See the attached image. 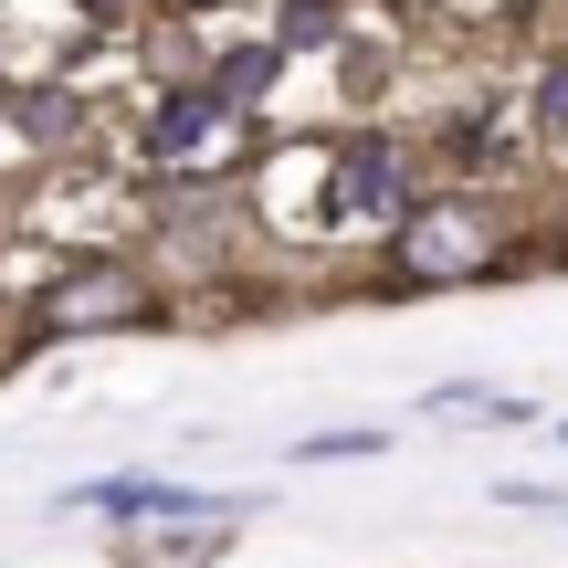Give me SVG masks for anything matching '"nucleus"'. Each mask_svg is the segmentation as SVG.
Instances as JSON below:
<instances>
[{
    "label": "nucleus",
    "mask_w": 568,
    "mask_h": 568,
    "mask_svg": "<svg viewBox=\"0 0 568 568\" xmlns=\"http://www.w3.org/2000/svg\"><path fill=\"white\" fill-rule=\"evenodd\" d=\"M274 63H284V53H274V42H243V53H232V63H222V95H232V105H243V95H253V84H264V74H274Z\"/></svg>",
    "instance_id": "8"
},
{
    "label": "nucleus",
    "mask_w": 568,
    "mask_h": 568,
    "mask_svg": "<svg viewBox=\"0 0 568 568\" xmlns=\"http://www.w3.org/2000/svg\"><path fill=\"white\" fill-rule=\"evenodd\" d=\"M506 506H527V516H568V485H506Z\"/></svg>",
    "instance_id": "11"
},
{
    "label": "nucleus",
    "mask_w": 568,
    "mask_h": 568,
    "mask_svg": "<svg viewBox=\"0 0 568 568\" xmlns=\"http://www.w3.org/2000/svg\"><path fill=\"white\" fill-rule=\"evenodd\" d=\"M337 32V11H326V0H295V11H284V42H326Z\"/></svg>",
    "instance_id": "10"
},
{
    "label": "nucleus",
    "mask_w": 568,
    "mask_h": 568,
    "mask_svg": "<svg viewBox=\"0 0 568 568\" xmlns=\"http://www.w3.org/2000/svg\"><path fill=\"white\" fill-rule=\"evenodd\" d=\"M432 410H443V422H516V400H495V389H464V379L432 389Z\"/></svg>",
    "instance_id": "7"
},
{
    "label": "nucleus",
    "mask_w": 568,
    "mask_h": 568,
    "mask_svg": "<svg viewBox=\"0 0 568 568\" xmlns=\"http://www.w3.org/2000/svg\"><path fill=\"white\" fill-rule=\"evenodd\" d=\"M159 295H148L126 264H74L32 295V337H95V326H148Z\"/></svg>",
    "instance_id": "3"
},
{
    "label": "nucleus",
    "mask_w": 568,
    "mask_h": 568,
    "mask_svg": "<svg viewBox=\"0 0 568 568\" xmlns=\"http://www.w3.org/2000/svg\"><path fill=\"white\" fill-rule=\"evenodd\" d=\"M347 453H379V432H316V443H295V464H347Z\"/></svg>",
    "instance_id": "9"
},
{
    "label": "nucleus",
    "mask_w": 568,
    "mask_h": 568,
    "mask_svg": "<svg viewBox=\"0 0 568 568\" xmlns=\"http://www.w3.org/2000/svg\"><path fill=\"white\" fill-rule=\"evenodd\" d=\"M232 527H243V516H169V537H138L126 568H211Z\"/></svg>",
    "instance_id": "6"
},
{
    "label": "nucleus",
    "mask_w": 568,
    "mask_h": 568,
    "mask_svg": "<svg viewBox=\"0 0 568 568\" xmlns=\"http://www.w3.org/2000/svg\"><path fill=\"white\" fill-rule=\"evenodd\" d=\"M443 148H453V169H485V159H495V138H485V126H453Z\"/></svg>",
    "instance_id": "12"
},
{
    "label": "nucleus",
    "mask_w": 568,
    "mask_h": 568,
    "mask_svg": "<svg viewBox=\"0 0 568 568\" xmlns=\"http://www.w3.org/2000/svg\"><path fill=\"white\" fill-rule=\"evenodd\" d=\"M506 264V211L453 190V201H410V222L389 232V284H464Z\"/></svg>",
    "instance_id": "1"
},
{
    "label": "nucleus",
    "mask_w": 568,
    "mask_h": 568,
    "mask_svg": "<svg viewBox=\"0 0 568 568\" xmlns=\"http://www.w3.org/2000/svg\"><path fill=\"white\" fill-rule=\"evenodd\" d=\"M337 211H347V232H400L410 222V180H400V148L389 138H347V159H337Z\"/></svg>",
    "instance_id": "5"
},
{
    "label": "nucleus",
    "mask_w": 568,
    "mask_h": 568,
    "mask_svg": "<svg viewBox=\"0 0 568 568\" xmlns=\"http://www.w3.org/2000/svg\"><path fill=\"white\" fill-rule=\"evenodd\" d=\"M337 159H347V148H284V159H264V180H253V222L284 232V243H326V232H347Z\"/></svg>",
    "instance_id": "2"
},
{
    "label": "nucleus",
    "mask_w": 568,
    "mask_h": 568,
    "mask_svg": "<svg viewBox=\"0 0 568 568\" xmlns=\"http://www.w3.org/2000/svg\"><path fill=\"white\" fill-rule=\"evenodd\" d=\"M232 148H243V116H232L222 84H211V95H169L159 126H148V159L159 169H222Z\"/></svg>",
    "instance_id": "4"
},
{
    "label": "nucleus",
    "mask_w": 568,
    "mask_h": 568,
    "mask_svg": "<svg viewBox=\"0 0 568 568\" xmlns=\"http://www.w3.org/2000/svg\"><path fill=\"white\" fill-rule=\"evenodd\" d=\"M537 126H568V63H558L548 84H537Z\"/></svg>",
    "instance_id": "13"
}]
</instances>
